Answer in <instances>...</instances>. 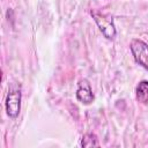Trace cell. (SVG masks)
<instances>
[{"instance_id":"6da1fadb","label":"cell","mask_w":148,"mask_h":148,"mask_svg":"<svg viewBox=\"0 0 148 148\" xmlns=\"http://www.w3.org/2000/svg\"><path fill=\"white\" fill-rule=\"evenodd\" d=\"M90 14H91L95 23L97 24L98 29L101 30V32L104 35V37L108 39H113L117 35V31H116V27L113 24L112 17H110L105 14H102L97 10H91Z\"/></svg>"},{"instance_id":"7a4b0ae2","label":"cell","mask_w":148,"mask_h":148,"mask_svg":"<svg viewBox=\"0 0 148 148\" xmlns=\"http://www.w3.org/2000/svg\"><path fill=\"white\" fill-rule=\"evenodd\" d=\"M130 49L136 64L148 69V44L141 39L134 38L131 40Z\"/></svg>"},{"instance_id":"3957f363","label":"cell","mask_w":148,"mask_h":148,"mask_svg":"<svg viewBox=\"0 0 148 148\" xmlns=\"http://www.w3.org/2000/svg\"><path fill=\"white\" fill-rule=\"evenodd\" d=\"M21 110V89L20 87H10L6 97V112L8 117L16 118Z\"/></svg>"},{"instance_id":"277c9868","label":"cell","mask_w":148,"mask_h":148,"mask_svg":"<svg viewBox=\"0 0 148 148\" xmlns=\"http://www.w3.org/2000/svg\"><path fill=\"white\" fill-rule=\"evenodd\" d=\"M76 98L80 103L88 105L92 103L94 101V94L91 86L87 79H81L77 82V89H76Z\"/></svg>"},{"instance_id":"5b68a950","label":"cell","mask_w":148,"mask_h":148,"mask_svg":"<svg viewBox=\"0 0 148 148\" xmlns=\"http://www.w3.org/2000/svg\"><path fill=\"white\" fill-rule=\"evenodd\" d=\"M135 96L139 103H142V104L148 103V81L147 80H142L139 82L135 90Z\"/></svg>"},{"instance_id":"8992f818","label":"cell","mask_w":148,"mask_h":148,"mask_svg":"<svg viewBox=\"0 0 148 148\" xmlns=\"http://www.w3.org/2000/svg\"><path fill=\"white\" fill-rule=\"evenodd\" d=\"M81 146L82 147H97L99 146L98 141H97V138L91 134V133H88V134H84L82 140H81Z\"/></svg>"}]
</instances>
